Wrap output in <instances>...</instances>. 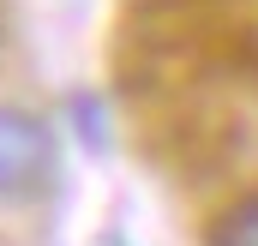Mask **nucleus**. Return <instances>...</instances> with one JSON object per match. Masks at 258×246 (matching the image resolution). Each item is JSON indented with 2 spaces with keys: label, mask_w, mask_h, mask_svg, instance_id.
<instances>
[{
  "label": "nucleus",
  "mask_w": 258,
  "mask_h": 246,
  "mask_svg": "<svg viewBox=\"0 0 258 246\" xmlns=\"http://www.w3.org/2000/svg\"><path fill=\"white\" fill-rule=\"evenodd\" d=\"M204 246H258V192L234 198V204H228V210L210 222Z\"/></svg>",
  "instance_id": "obj_2"
},
{
  "label": "nucleus",
  "mask_w": 258,
  "mask_h": 246,
  "mask_svg": "<svg viewBox=\"0 0 258 246\" xmlns=\"http://www.w3.org/2000/svg\"><path fill=\"white\" fill-rule=\"evenodd\" d=\"M60 180V138L30 108L0 102V204H36Z\"/></svg>",
  "instance_id": "obj_1"
}]
</instances>
